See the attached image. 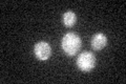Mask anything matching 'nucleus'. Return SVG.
Masks as SVG:
<instances>
[{
	"label": "nucleus",
	"mask_w": 126,
	"mask_h": 84,
	"mask_svg": "<svg viewBox=\"0 0 126 84\" xmlns=\"http://www.w3.org/2000/svg\"><path fill=\"white\" fill-rule=\"evenodd\" d=\"M96 65V57L93 53L84 51L78 56L77 66L82 71H90Z\"/></svg>",
	"instance_id": "f03ea898"
},
{
	"label": "nucleus",
	"mask_w": 126,
	"mask_h": 84,
	"mask_svg": "<svg viewBox=\"0 0 126 84\" xmlns=\"http://www.w3.org/2000/svg\"><path fill=\"white\" fill-rule=\"evenodd\" d=\"M81 45H82L81 38L75 33L65 34L61 40L62 50L69 57H73V56L76 55L80 50Z\"/></svg>",
	"instance_id": "f257e3e1"
},
{
	"label": "nucleus",
	"mask_w": 126,
	"mask_h": 84,
	"mask_svg": "<svg viewBox=\"0 0 126 84\" xmlns=\"http://www.w3.org/2000/svg\"><path fill=\"white\" fill-rule=\"evenodd\" d=\"M92 47L94 50H101L107 45V38L106 36L102 33H98L96 35H94V37L92 38Z\"/></svg>",
	"instance_id": "20e7f679"
},
{
	"label": "nucleus",
	"mask_w": 126,
	"mask_h": 84,
	"mask_svg": "<svg viewBox=\"0 0 126 84\" xmlns=\"http://www.w3.org/2000/svg\"><path fill=\"white\" fill-rule=\"evenodd\" d=\"M62 21H63V24L66 27H72L75 25V23L77 21V16L72 11L65 12L62 16Z\"/></svg>",
	"instance_id": "39448f33"
},
{
	"label": "nucleus",
	"mask_w": 126,
	"mask_h": 84,
	"mask_svg": "<svg viewBox=\"0 0 126 84\" xmlns=\"http://www.w3.org/2000/svg\"><path fill=\"white\" fill-rule=\"evenodd\" d=\"M34 53L35 56L41 61H45L47 60L50 55H52V47L45 41H40L36 43V45L34 47Z\"/></svg>",
	"instance_id": "7ed1b4c3"
}]
</instances>
